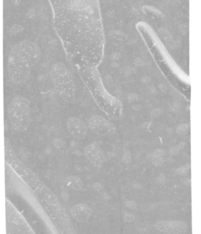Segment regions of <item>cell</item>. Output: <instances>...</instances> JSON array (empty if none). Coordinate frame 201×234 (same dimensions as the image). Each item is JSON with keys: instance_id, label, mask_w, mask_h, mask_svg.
Here are the masks:
<instances>
[{"instance_id": "obj_26", "label": "cell", "mask_w": 201, "mask_h": 234, "mask_svg": "<svg viewBox=\"0 0 201 234\" xmlns=\"http://www.w3.org/2000/svg\"><path fill=\"white\" fill-rule=\"evenodd\" d=\"M93 188L94 190L97 191V192H99V191H101L103 188L102 184H99V182H95L93 184Z\"/></svg>"}, {"instance_id": "obj_18", "label": "cell", "mask_w": 201, "mask_h": 234, "mask_svg": "<svg viewBox=\"0 0 201 234\" xmlns=\"http://www.w3.org/2000/svg\"><path fill=\"white\" fill-rule=\"evenodd\" d=\"M184 147H185V143H180V144L178 145L177 147H173V148L170 149L169 150V151H168L169 155H171V156H175L176 155H177V154L181 151V150L182 149L184 148Z\"/></svg>"}, {"instance_id": "obj_33", "label": "cell", "mask_w": 201, "mask_h": 234, "mask_svg": "<svg viewBox=\"0 0 201 234\" xmlns=\"http://www.w3.org/2000/svg\"><path fill=\"white\" fill-rule=\"evenodd\" d=\"M149 92H150L151 94H152V95H156V94L158 93V91L157 90H156V88L154 87V86H151L150 88H149Z\"/></svg>"}, {"instance_id": "obj_25", "label": "cell", "mask_w": 201, "mask_h": 234, "mask_svg": "<svg viewBox=\"0 0 201 234\" xmlns=\"http://www.w3.org/2000/svg\"><path fill=\"white\" fill-rule=\"evenodd\" d=\"M121 58H122V54H121L120 53L117 52V51L113 52L111 54V56H110V58H111L112 60H114V61L120 60Z\"/></svg>"}, {"instance_id": "obj_19", "label": "cell", "mask_w": 201, "mask_h": 234, "mask_svg": "<svg viewBox=\"0 0 201 234\" xmlns=\"http://www.w3.org/2000/svg\"><path fill=\"white\" fill-rule=\"evenodd\" d=\"M65 143L64 140L61 138H55L53 141V146L55 147L56 149H61L62 147H64Z\"/></svg>"}, {"instance_id": "obj_32", "label": "cell", "mask_w": 201, "mask_h": 234, "mask_svg": "<svg viewBox=\"0 0 201 234\" xmlns=\"http://www.w3.org/2000/svg\"><path fill=\"white\" fill-rule=\"evenodd\" d=\"M106 15H107L108 18H113L115 16V12L114 10H109L106 13Z\"/></svg>"}, {"instance_id": "obj_10", "label": "cell", "mask_w": 201, "mask_h": 234, "mask_svg": "<svg viewBox=\"0 0 201 234\" xmlns=\"http://www.w3.org/2000/svg\"><path fill=\"white\" fill-rule=\"evenodd\" d=\"M91 208L87 204L84 203H79L71 209V215L78 222L85 223L91 216Z\"/></svg>"}, {"instance_id": "obj_1", "label": "cell", "mask_w": 201, "mask_h": 234, "mask_svg": "<svg viewBox=\"0 0 201 234\" xmlns=\"http://www.w3.org/2000/svg\"><path fill=\"white\" fill-rule=\"evenodd\" d=\"M52 26L67 58L96 68L105 36L99 0H48Z\"/></svg>"}, {"instance_id": "obj_16", "label": "cell", "mask_w": 201, "mask_h": 234, "mask_svg": "<svg viewBox=\"0 0 201 234\" xmlns=\"http://www.w3.org/2000/svg\"><path fill=\"white\" fill-rule=\"evenodd\" d=\"M126 99L130 103H134L140 102L142 99V97L140 95L135 93H129L126 95Z\"/></svg>"}, {"instance_id": "obj_30", "label": "cell", "mask_w": 201, "mask_h": 234, "mask_svg": "<svg viewBox=\"0 0 201 234\" xmlns=\"http://www.w3.org/2000/svg\"><path fill=\"white\" fill-rule=\"evenodd\" d=\"M158 87H159L160 90L162 92H163V93H166L167 90H168L167 86L164 84H160L159 85H158Z\"/></svg>"}, {"instance_id": "obj_6", "label": "cell", "mask_w": 201, "mask_h": 234, "mask_svg": "<svg viewBox=\"0 0 201 234\" xmlns=\"http://www.w3.org/2000/svg\"><path fill=\"white\" fill-rule=\"evenodd\" d=\"M88 126L95 134L104 137L113 136L117 133L115 125L100 115H93L90 117Z\"/></svg>"}, {"instance_id": "obj_7", "label": "cell", "mask_w": 201, "mask_h": 234, "mask_svg": "<svg viewBox=\"0 0 201 234\" xmlns=\"http://www.w3.org/2000/svg\"><path fill=\"white\" fill-rule=\"evenodd\" d=\"M83 153L88 160L95 167H102L106 162V157L96 142H93L87 145L84 148Z\"/></svg>"}, {"instance_id": "obj_23", "label": "cell", "mask_w": 201, "mask_h": 234, "mask_svg": "<svg viewBox=\"0 0 201 234\" xmlns=\"http://www.w3.org/2000/svg\"><path fill=\"white\" fill-rule=\"evenodd\" d=\"M35 9L34 8H30L27 12V18L29 19H32L35 17Z\"/></svg>"}, {"instance_id": "obj_36", "label": "cell", "mask_w": 201, "mask_h": 234, "mask_svg": "<svg viewBox=\"0 0 201 234\" xmlns=\"http://www.w3.org/2000/svg\"><path fill=\"white\" fill-rule=\"evenodd\" d=\"M181 31L182 32V33H184V34H186L188 32V27L186 26V25H183V26H181Z\"/></svg>"}, {"instance_id": "obj_12", "label": "cell", "mask_w": 201, "mask_h": 234, "mask_svg": "<svg viewBox=\"0 0 201 234\" xmlns=\"http://www.w3.org/2000/svg\"><path fill=\"white\" fill-rule=\"evenodd\" d=\"M108 36L111 38L116 39L119 40H126L128 39V36L123 32L119 30H111L108 32Z\"/></svg>"}, {"instance_id": "obj_34", "label": "cell", "mask_w": 201, "mask_h": 234, "mask_svg": "<svg viewBox=\"0 0 201 234\" xmlns=\"http://www.w3.org/2000/svg\"><path fill=\"white\" fill-rule=\"evenodd\" d=\"M132 109L135 111L138 112V111H140V110L142 109V107H141V106L138 105V104H134V105L132 106Z\"/></svg>"}, {"instance_id": "obj_2", "label": "cell", "mask_w": 201, "mask_h": 234, "mask_svg": "<svg viewBox=\"0 0 201 234\" xmlns=\"http://www.w3.org/2000/svg\"><path fill=\"white\" fill-rule=\"evenodd\" d=\"M41 58L38 44L30 40L18 42L10 51L8 72L12 84L21 86L29 79L31 70Z\"/></svg>"}, {"instance_id": "obj_27", "label": "cell", "mask_w": 201, "mask_h": 234, "mask_svg": "<svg viewBox=\"0 0 201 234\" xmlns=\"http://www.w3.org/2000/svg\"><path fill=\"white\" fill-rule=\"evenodd\" d=\"M153 153H154V155L163 157V156L166 153V151L164 149H156L153 152Z\"/></svg>"}, {"instance_id": "obj_8", "label": "cell", "mask_w": 201, "mask_h": 234, "mask_svg": "<svg viewBox=\"0 0 201 234\" xmlns=\"http://www.w3.org/2000/svg\"><path fill=\"white\" fill-rule=\"evenodd\" d=\"M155 227L167 234H185L187 231L186 223L181 221H160L155 224Z\"/></svg>"}, {"instance_id": "obj_29", "label": "cell", "mask_w": 201, "mask_h": 234, "mask_svg": "<svg viewBox=\"0 0 201 234\" xmlns=\"http://www.w3.org/2000/svg\"><path fill=\"white\" fill-rule=\"evenodd\" d=\"M157 180H158V182H159L160 184H164L165 182H166V177H165L164 175V174H160V175H159V176H158Z\"/></svg>"}, {"instance_id": "obj_35", "label": "cell", "mask_w": 201, "mask_h": 234, "mask_svg": "<svg viewBox=\"0 0 201 234\" xmlns=\"http://www.w3.org/2000/svg\"><path fill=\"white\" fill-rule=\"evenodd\" d=\"M10 1H11L12 4L15 6H19L21 3V0H10Z\"/></svg>"}, {"instance_id": "obj_37", "label": "cell", "mask_w": 201, "mask_h": 234, "mask_svg": "<svg viewBox=\"0 0 201 234\" xmlns=\"http://www.w3.org/2000/svg\"><path fill=\"white\" fill-rule=\"evenodd\" d=\"M183 182H184V184H186V186H190L191 185V180H188V179H184V180H183Z\"/></svg>"}, {"instance_id": "obj_28", "label": "cell", "mask_w": 201, "mask_h": 234, "mask_svg": "<svg viewBox=\"0 0 201 234\" xmlns=\"http://www.w3.org/2000/svg\"><path fill=\"white\" fill-rule=\"evenodd\" d=\"M151 81V78L147 75H144L140 78V82L143 84H147Z\"/></svg>"}, {"instance_id": "obj_3", "label": "cell", "mask_w": 201, "mask_h": 234, "mask_svg": "<svg viewBox=\"0 0 201 234\" xmlns=\"http://www.w3.org/2000/svg\"><path fill=\"white\" fill-rule=\"evenodd\" d=\"M87 69L81 72V75L87 86L93 94L95 100L99 106L101 103V95L104 101V110L113 118H117L122 112V105L118 99L111 97L104 90L100 81L99 73L95 68L86 67Z\"/></svg>"}, {"instance_id": "obj_13", "label": "cell", "mask_w": 201, "mask_h": 234, "mask_svg": "<svg viewBox=\"0 0 201 234\" xmlns=\"http://www.w3.org/2000/svg\"><path fill=\"white\" fill-rule=\"evenodd\" d=\"M190 129V125L187 123H182L179 125L176 128V132L179 136H184L188 132Z\"/></svg>"}, {"instance_id": "obj_17", "label": "cell", "mask_w": 201, "mask_h": 234, "mask_svg": "<svg viewBox=\"0 0 201 234\" xmlns=\"http://www.w3.org/2000/svg\"><path fill=\"white\" fill-rule=\"evenodd\" d=\"M190 168V164H186V165L184 166H181L180 167H179L177 169L175 170V173L176 174L179 175H186L188 171H189V169Z\"/></svg>"}, {"instance_id": "obj_5", "label": "cell", "mask_w": 201, "mask_h": 234, "mask_svg": "<svg viewBox=\"0 0 201 234\" xmlns=\"http://www.w3.org/2000/svg\"><path fill=\"white\" fill-rule=\"evenodd\" d=\"M8 116L11 126L16 132L26 131L31 121V104L29 99L21 95L14 97L8 106Z\"/></svg>"}, {"instance_id": "obj_15", "label": "cell", "mask_w": 201, "mask_h": 234, "mask_svg": "<svg viewBox=\"0 0 201 234\" xmlns=\"http://www.w3.org/2000/svg\"><path fill=\"white\" fill-rule=\"evenodd\" d=\"M23 30H24L23 26L19 24H15L10 28V30H9V32H10V35H12V36H13V35H17L21 33Z\"/></svg>"}, {"instance_id": "obj_24", "label": "cell", "mask_w": 201, "mask_h": 234, "mask_svg": "<svg viewBox=\"0 0 201 234\" xmlns=\"http://www.w3.org/2000/svg\"><path fill=\"white\" fill-rule=\"evenodd\" d=\"M134 65L137 67H143L145 65V63L142 59L137 58L134 60Z\"/></svg>"}, {"instance_id": "obj_20", "label": "cell", "mask_w": 201, "mask_h": 234, "mask_svg": "<svg viewBox=\"0 0 201 234\" xmlns=\"http://www.w3.org/2000/svg\"><path fill=\"white\" fill-rule=\"evenodd\" d=\"M136 216L134 214L129 213V212H125L124 214V221L126 223H130L133 222L136 219Z\"/></svg>"}, {"instance_id": "obj_9", "label": "cell", "mask_w": 201, "mask_h": 234, "mask_svg": "<svg viewBox=\"0 0 201 234\" xmlns=\"http://www.w3.org/2000/svg\"><path fill=\"white\" fill-rule=\"evenodd\" d=\"M66 126L70 135L76 139L83 140L87 135V125L77 117H70L67 120Z\"/></svg>"}, {"instance_id": "obj_31", "label": "cell", "mask_w": 201, "mask_h": 234, "mask_svg": "<svg viewBox=\"0 0 201 234\" xmlns=\"http://www.w3.org/2000/svg\"><path fill=\"white\" fill-rule=\"evenodd\" d=\"M61 196L65 201H67L69 199V194L67 192H65V191H63V192L61 193Z\"/></svg>"}, {"instance_id": "obj_11", "label": "cell", "mask_w": 201, "mask_h": 234, "mask_svg": "<svg viewBox=\"0 0 201 234\" xmlns=\"http://www.w3.org/2000/svg\"><path fill=\"white\" fill-rule=\"evenodd\" d=\"M65 182L67 186L74 190H81L83 187V184L81 179L75 175H70L65 179Z\"/></svg>"}, {"instance_id": "obj_21", "label": "cell", "mask_w": 201, "mask_h": 234, "mask_svg": "<svg viewBox=\"0 0 201 234\" xmlns=\"http://www.w3.org/2000/svg\"><path fill=\"white\" fill-rule=\"evenodd\" d=\"M162 110L160 109V108H154L151 112V115H152L153 118H158L162 114Z\"/></svg>"}, {"instance_id": "obj_38", "label": "cell", "mask_w": 201, "mask_h": 234, "mask_svg": "<svg viewBox=\"0 0 201 234\" xmlns=\"http://www.w3.org/2000/svg\"><path fill=\"white\" fill-rule=\"evenodd\" d=\"M111 66H113L114 67H116L118 66V64H117L116 62H113V63H111Z\"/></svg>"}, {"instance_id": "obj_14", "label": "cell", "mask_w": 201, "mask_h": 234, "mask_svg": "<svg viewBox=\"0 0 201 234\" xmlns=\"http://www.w3.org/2000/svg\"><path fill=\"white\" fill-rule=\"evenodd\" d=\"M150 159H152V164L156 166H162L164 163V159L162 156L154 155L152 153L150 154Z\"/></svg>"}, {"instance_id": "obj_4", "label": "cell", "mask_w": 201, "mask_h": 234, "mask_svg": "<svg viewBox=\"0 0 201 234\" xmlns=\"http://www.w3.org/2000/svg\"><path fill=\"white\" fill-rule=\"evenodd\" d=\"M55 89L65 102L74 103L76 99V85L74 78L66 66L61 62L53 65L50 71Z\"/></svg>"}, {"instance_id": "obj_22", "label": "cell", "mask_w": 201, "mask_h": 234, "mask_svg": "<svg viewBox=\"0 0 201 234\" xmlns=\"http://www.w3.org/2000/svg\"><path fill=\"white\" fill-rule=\"evenodd\" d=\"M125 205L128 208L130 209V210H135L137 207V204L136 202L134 201H132V200L126 201Z\"/></svg>"}]
</instances>
